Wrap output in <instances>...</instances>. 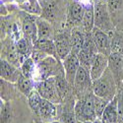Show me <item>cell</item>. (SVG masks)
I'll use <instances>...</instances> for the list:
<instances>
[{"label": "cell", "mask_w": 123, "mask_h": 123, "mask_svg": "<svg viewBox=\"0 0 123 123\" xmlns=\"http://www.w3.org/2000/svg\"><path fill=\"white\" fill-rule=\"evenodd\" d=\"M117 88L113 75L108 68L98 79L93 81V93L97 97L104 98L108 100L113 99L117 95Z\"/></svg>", "instance_id": "obj_1"}, {"label": "cell", "mask_w": 123, "mask_h": 123, "mask_svg": "<svg viewBox=\"0 0 123 123\" xmlns=\"http://www.w3.org/2000/svg\"><path fill=\"white\" fill-rule=\"evenodd\" d=\"M36 72L38 76V81L54 78L59 75H65L63 64H61L60 59L48 55L43 60L37 64Z\"/></svg>", "instance_id": "obj_2"}, {"label": "cell", "mask_w": 123, "mask_h": 123, "mask_svg": "<svg viewBox=\"0 0 123 123\" xmlns=\"http://www.w3.org/2000/svg\"><path fill=\"white\" fill-rule=\"evenodd\" d=\"M95 94H89L80 98L75 105V115L78 122H94L98 119L95 108Z\"/></svg>", "instance_id": "obj_3"}, {"label": "cell", "mask_w": 123, "mask_h": 123, "mask_svg": "<svg viewBox=\"0 0 123 123\" xmlns=\"http://www.w3.org/2000/svg\"><path fill=\"white\" fill-rule=\"evenodd\" d=\"M35 90H37V93L43 98L53 102L55 105L60 104L61 100H62V98H61L59 92L56 88L54 78L36 82Z\"/></svg>", "instance_id": "obj_4"}, {"label": "cell", "mask_w": 123, "mask_h": 123, "mask_svg": "<svg viewBox=\"0 0 123 123\" xmlns=\"http://www.w3.org/2000/svg\"><path fill=\"white\" fill-rule=\"evenodd\" d=\"M98 53V51L97 45L95 43L94 37L92 36V33H88L85 37L83 47H82V49L78 52V57L80 60L81 66H83L85 69H87L90 72L92 62H93L95 56Z\"/></svg>", "instance_id": "obj_5"}, {"label": "cell", "mask_w": 123, "mask_h": 123, "mask_svg": "<svg viewBox=\"0 0 123 123\" xmlns=\"http://www.w3.org/2000/svg\"><path fill=\"white\" fill-rule=\"evenodd\" d=\"M95 7V28L109 34L113 30L110 12L105 3H96Z\"/></svg>", "instance_id": "obj_6"}, {"label": "cell", "mask_w": 123, "mask_h": 123, "mask_svg": "<svg viewBox=\"0 0 123 123\" xmlns=\"http://www.w3.org/2000/svg\"><path fill=\"white\" fill-rule=\"evenodd\" d=\"M92 36L94 37L98 53L109 56L112 53V39L107 33L98 28H94L92 31Z\"/></svg>", "instance_id": "obj_7"}, {"label": "cell", "mask_w": 123, "mask_h": 123, "mask_svg": "<svg viewBox=\"0 0 123 123\" xmlns=\"http://www.w3.org/2000/svg\"><path fill=\"white\" fill-rule=\"evenodd\" d=\"M91 84H93V80L91 79L90 72L83 66H80L75 77L73 87H75V90L77 91V93L79 95H84V98H85L86 96L91 94L89 92Z\"/></svg>", "instance_id": "obj_8"}, {"label": "cell", "mask_w": 123, "mask_h": 123, "mask_svg": "<svg viewBox=\"0 0 123 123\" xmlns=\"http://www.w3.org/2000/svg\"><path fill=\"white\" fill-rule=\"evenodd\" d=\"M63 67L65 71V78L70 85H74V81L76 74L78 72V69L81 66L80 60L78 57V54L75 52H71L64 60H63Z\"/></svg>", "instance_id": "obj_9"}, {"label": "cell", "mask_w": 123, "mask_h": 123, "mask_svg": "<svg viewBox=\"0 0 123 123\" xmlns=\"http://www.w3.org/2000/svg\"><path fill=\"white\" fill-rule=\"evenodd\" d=\"M108 69L113 75L117 87H120L123 81V55L118 52H112L108 56Z\"/></svg>", "instance_id": "obj_10"}, {"label": "cell", "mask_w": 123, "mask_h": 123, "mask_svg": "<svg viewBox=\"0 0 123 123\" xmlns=\"http://www.w3.org/2000/svg\"><path fill=\"white\" fill-rule=\"evenodd\" d=\"M34 111L40 118H43L45 123H48L54 121L53 119L56 117L57 108L55 106V104L42 98L38 105L34 109Z\"/></svg>", "instance_id": "obj_11"}, {"label": "cell", "mask_w": 123, "mask_h": 123, "mask_svg": "<svg viewBox=\"0 0 123 123\" xmlns=\"http://www.w3.org/2000/svg\"><path fill=\"white\" fill-rule=\"evenodd\" d=\"M37 18L32 15L24 13L22 16V29L23 34L27 39H29L33 44L37 40Z\"/></svg>", "instance_id": "obj_12"}, {"label": "cell", "mask_w": 123, "mask_h": 123, "mask_svg": "<svg viewBox=\"0 0 123 123\" xmlns=\"http://www.w3.org/2000/svg\"><path fill=\"white\" fill-rule=\"evenodd\" d=\"M107 68H108V56L101 54V53H98L95 56L93 62H92L91 68H90L91 79L93 81L98 79L105 73V71Z\"/></svg>", "instance_id": "obj_13"}, {"label": "cell", "mask_w": 123, "mask_h": 123, "mask_svg": "<svg viewBox=\"0 0 123 123\" xmlns=\"http://www.w3.org/2000/svg\"><path fill=\"white\" fill-rule=\"evenodd\" d=\"M0 69H1V79L3 81L11 82V83H17V81L22 75V71H20L16 66H14L11 62L1 59V65H0Z\"/></svg>", "instance_id": "obj_14"}, {"label": "cell", "mask_w": 123, "mask_h": 123, "mask_svg": "<svg viewBox=\"0 0 123 123\" xmlns=\"http://www.w3.org/2000/svg\"><path fill=\"white\" fill-rule=\"evenodd\" d=\"M54 43L60 60H64L71 52H72V45H71V38L66 34H59L54 37Z\"/></svg>", "instance_id": "obj_15"}, {"label": "cell", "mask_w": 123, "mask_h": 123, "mask_svg": "<svg viewBox=\"0 0 123 123\" xmlns=\"http://www.w3.org/2000/svg\"><path fill=\"white\" fill-rule=\"evenodd\" d=\"M100 119L102 123H117V119H118L117 95L114 97L113 99H111L108 102Z\"/></svg>", "instance_id": "obj_16"}, {"label": "cell", "mask_w": 123, "mask_h": 123, "mask_svg": "<svg viewBox=\"0 0 123 123\" xmlns=\"http://www.w3.org/2000/svg\"><path fill=\"white\" fill-rule=\"evenodd\" d=\"M37 39H54L55 36L53 34V29L43 18H37Z\"/></svg>", "instance_id": "obj_17"}, {"label": "cell", "mask_w": 123, "mask_h": 123, "mask_svg": "<svg viewBox=\"0 0 123 123\" xmlns=\"http://www.w3.org/2000/svg\"><path fill=\"white\" fill-rule=\"evenodd\" d=\"M84 31L88 33H92L95 28V7L93 5H88L84 8V15L82 20Z\"/></svg>", "instance_id": "obj_18"}, {"label": "cell", "mask_w": 123, "mask_h": 123, "mask_svg": "<svg viewBox=\"0 0 123 123\" xmlns=\"http://www.w3.org/2000/svg\"><path fill=\"white\" fill-rule=\"evenodd\" d=\"M34 48L39 49L43 51V52H45L46 54L54 56L59 59L56 46L54 43V39H37L36 43L34 44Z\"/></svg>", "instance_id": "obj_19"}, {"label": "cell", "mask_w": 123, "mask_h": 123, "mask_svg": "<svg viewBox=\"0 0 123 123\" xmlns=\"http://www.w3.org/2000/svg\"><path fill=\"white\" fill-rule=\"evenodd\" d=\"M16 50L19 54V56L21 57H31L34 50V44L30 42L29 39H27L26 37L19 39L17 43H16Z\"/></svg>", "instance_id": "obj_20"}, {"label": "cell", "mask_w": 123, "mask_h": 123, "mask_svg": "<svg viewBox=\"0 0 123 123\" xmlns=\"http://www.w3.org/2000/svg\"><path fill=\"white\" fill-rule=\"evenodd\" d=\"M83 15H84V7L79 2H73L70 6L69 9V18L71 22L73 24H79L82 23L83 20Z\"/></svg>", "instance_id": "obj_21"}, {"label": "cell", "mask_w": 123, "mask_h": 123, "mask_svg": "<svg viewBox=\"0 0 123 123\" xmlns=\"http://www.w3.org/2000/svg\"><path fill=\"white\" fill-rule=\"evenodd\" d=\"M35 83L33 79H30V78H27L25 77L23 74L21 75V77L19 78V80L17 81V86H18V89L20 90V92L29 97L30 94L35 90Z\"/></svg>", "instance_id": "obj_22"}, {"label": "cell", "mask_w": 123, "mask_h": 123, "mask_svg": "<svg viewBox=\"0 0 123 123\" xmlns=\"http://www.w3.org/2000/svg\"><path fill=\"white\" fill-rule=\"evenodd\" d=\"M36 70H37V63L32 57H28L23 60L21 65V71L25 77L33 79L35 77Z\"/></svg>", "instance_id": "obj_23"}, {"label": "cell", "mask_w": 123, "mask_h": 123, "mask_svg": "<svg viewBox=\"0 0 123 123\" xmlns=\"http://www.w3.org/2000/svg\"><path fill=\"white\" fill-rule=\"evenodd\" d=\"M85 37L86 36H84L83 33H81L78 30H74L72 34L70 36L71 38V45H72V51L78 54V52L82 49L85 42Z\"/></svg>", "instance_id": "obj_24"}, {"label": "cell", "mask_w": 123, "mask_h": 123, "mask_svg": "<svg viewBox=\"0 0 123 123\" xmlns=\"http://www.w3.org/2000/svg\"><path fill=\"white\" fill-rule=\"evenodd\" d=\"M74 106H66L60 114V123H77Z\"/></svg>", "instance_id": "obj_25"}, {"label": "cell", "mask_w": 123, "mask_h": 123, "mask_svg": "<svg viewBox=\"0 0 123 123\" xmlns=\"http://www.w3.org/2000/svg\"><path fill=\"white\" fill-rule=\"evenodd\" d=\"M96 96V95H95ZM110 100L105 99L104 98H99V97H95V108H96V112L98 118H101V115L104 113V111L106 107V105H108V102Z\"/></svg>", "instance_id": "obj_26"}, {"label": "cell", "mask_w": 123, "mask_h": 123, "mask_svg": "<svg viewBox=\"0 0 123 123\" xmlns=\"http://www.w3.org/2000/svg\"><path fill=\"white\" fill-rule=\"evenodd\" d=\"M117 105H118V119H117V123H123V86L118 91Z\"/></svg>", "instance_id": "obj_27"}, {"label": "cell", "mask_w": 123, "mask_h": 123, "mask_svg": "<svg viewBox=\"0 0 123 123\" xmlns=\"http://www.w3.org/2000/svg\"><path fill=\"white\" fill-rule=\"evenodd\" d=\"M106 5L109 10V12L114 13L121 8L122 5V0H106Z\"/></svg>", "instance_id": "obj_28"}, {"label": "cell", "mask_w": 123, "mask_h": 123, "mask_svg": "<svg viewBox=\"0 0 123 123\" xmlns=\"http://www.w3.org/2000/svg\"><path fill=\"white\" fill-rule=\"evenodd\" d=\"M47 56H48V54H46L45 52H43V51L39 50V49H37V48H34L33 53H32V55H31V57L34 59V61H35L37 64L38 62H40L42 60H43Z\"/></svg>", "instance_id": "obj_29"}, {"label": "cell", "mask_w": 123, "mask_h": 123, "mask_svg": "<svg viewBox=\"0 0 123 123\" xmlns=\"http://www.w3.org/2000/svg\"><path fill=\"white\" fill-rule=\"evenodd\" d=\"M9 121H10L9 105L1 102V123H9Z\"/></svg>", "instance_id": "obj_30"}, {"label": "cell", "mask_w": 123, "mask_h": 123, "mask_svg": "<svg viewBox=\"0 0 123 123\" xmlns=\"http://www.w3.org/2000/svg\"><path fill=\"white\" fill-rule=\"evenodd\" d=\"M16 1H17V2H19L20 4L22 5V4H24V3L26 2V1H28V0H16Z\"/></svg>", "instance_id": "obj_31"}, {"label": "cell", "mask_w": 123, "mask_h": 123, "mask_svg": "<svg viewBox=\"0 0 123 123\" xmlns=\"http://www.w3.org/2000/svg\"><path fill=\"white\" fill-rule=\"evenodd\" d=\"M104 1H105V0H95V4L96 3H105Z\"/></svg>", "instance_id": "obj_32"}, {"label": "cell", "mask_w": 123, "mask_h": 123, "mask_svg": "<svg viewBox=\"0 0 123 123\" xmlns=\"http://www.w3.org/2000/svg\"><path fill=\"white\" fill-rule=\"evenodd\" d=\"M48 123H60L59 121H52V122H48Z\"/></svg>", "instance_id": "obj_33"}]
</instances>
